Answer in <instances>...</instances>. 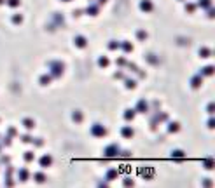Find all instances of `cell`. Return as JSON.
<instances>
[{
	"instance_id": "cell-21",
	"label": "cell",
	"mask_w": 215,
	"mask_h": 188,
	"mask_svg": "<svg viewBox=\"0 0 215 188\" xmlns=\"http://www.w3.org/2000/svg\"><path fill=\"white\" fill-rule=\"evenodd\" d=\"M123 51L124 52H131V51H133V44H130V42H123Z\"/></svg>"
},
{
	"instance_id": "cell-29",
	"label": "cell",
	"mask_w": 215,
	"mask_h": 188,
	"mask_svg": "<svg viewBox=\"0 0 215 188\" xmlns=\"http://www.w3.org/2000/svg\"><path fill=\"white\" fill-rule=\"evenodd\" d=\"M19 4H21L19 0H7V5H9V7H18Z\"/></svg>"
},
{
	"instance_id": "cell-40",
	"label": "cell",
	"mask_w": 215,
	"mask_h": 188,
	"mask_svg": "<svg viewBox=\"0 0 215 188\" xmlns=\"http://www.w3.org/2000/svg\"><path fill=\"white\" fill-rule=\"evenodd\" d=\"M214 122H215L214 119H210V120H208V127H210V129H212V127H214V126H215Z\"/></svg>"
},
{
	"instance_id": "cell-12",
	"label": "cell",
	"mask_w": 215,
	"mask_h": 188,
	"mask_svg": "<svg viewBox=\"0 0 215 188\" xmlns=\"http://www.w3.org/2000/svg\"><path fill=\"white\" fill-rule=\"evenodd\" d=\"M98 5H89L88 9H86V14H89V16H98Z\"/></svg>"
},
{
	"instance_id": "cell-13",
	"label": "cell",
	"mask_w": 215,
	"mask_h": 188,
	"mask_svg": "<svg viewBox=\"0 0 215 188\" xmlns=\"http://www.w3.org/2000/svg\"><path fill=\"white\" fill-rule=\"evenodd\" d=\"M214 66H205V68L201 70V73H199V75H201V77H208V75H214Z\"/></svg>"
},
{
	"instance_id": "cell-28",
	"label": "cell",
	"mask_w": 215,
	"mask_h": 188,
	"mask_svg": "<svg viewBox=\"0 0 215 188\" xmlns=\"http://www.w3.org/2000/svg\"><path fill=\"white\" fill-rule=\"evenodd\" d=\"M136 37H138V40H145L147 39V33H145L143 30H138L136 31Z\"/></svg>"
},
{
	"instance_id": "cell-33",
	"label": "cell",
	"mask_w": 215,
	"mask_h": 188,
	"mask_svg": "<svg viewBox=\"0 0 215 188\" xmlns=\"http://www.w3.org/2000/svg\"><path fill=\"white\" fill-rule=\"evenodd\" d=\"M7 132H9L10 138H14V136H16V129H14V127H9V131H7Z\"/></svg>"
},
{
	"instance_id": "cell-32",
	"label": "cell",
	"mask_w": 215,
	"mask_h": 188,
	"mask_svg": "<svg viewBox=\"0 0 215 188\" xmlns=\"http://www.w3.org/2000/svg\"><path fill=\"white\" fill-rule=\"evenodd\" d=\"M12 21H14V23H21V21H23V16H21V14H14V16H12Z\"/></svg>"
},
{
	"instance_id": "cell-6",
	"label": "cell",
	"mask_w": 215,
	"mask_h": 188,
	"mask_svg": "<svg viewBox=\"0 0 215 188\" xmlns=\"http://www.w3.org/2000/svg\"><path fill=\"white\" fill-rule=\"evenodd\" d=\"M39 164H40V167H49L52 164V157L51 155H42L40 160H39Z\"/></svg>"
},
{
	"instance_id": "cell-42",
	"label": "cell",
	"mask_w": 215,
	"mask_h": 188,
	"mask_svg": "<svg viewBox=\"0 0 215 188\" xmlns=\"http://www.w3.org/2000/svg\"><path fill=\"white\" fill-rule=\"evenodd\" d=\"M4 2H5V0H0V4H4Z\"/></svg>"
},
{
	"instance_id": "cell-5",
	"label": "cell",
	"mask_w": 215,
	"mask_h": 188,
	"mask_svg": "<svg viewBox=\"0 0 215 188\" xmlns=\"http://www.w3.org/2000/svg\"><path fill=\"white\" fill-rule=\"evenodd\" d=\"M135 110H136V111H140V113H145V111H149V103H147L145 99H140Z\"/></svg>"
},
{
	"instance_id": "cell-39",
	"label": "cell",
	"mask_w": 215,
	"mask_h": 188,
	"mask_svg": "<svg viewBox=\"0 0 215 188\" xmlns=\"http://www.w3.org/2000/svg\"><path fill=\"white\" fill-rule=\"evenodd\" d=\"M124 185H126V187H130V185H133V179H124Z\"/></svg>"
},
{
	"instance_id": "cell-37",
	"label": "cell",
	"mask_w": 215,
	"mask_h": 188,
	"mask_svg": "<svg viewBox=\"0 0 215 188\" xmlns=\"http://www.w3.org/2000/svg\"><path fill=\"white\" fill-rule=\"evenodd\" d=\"M115 63H117V65H126V59H124V58H119Z\"/></svg>"
},
{
	"instance_id": "cell-2",
	"label": "cell",
	"mask_w": 215,
	"mask_h": 188,
	"mask_svg": "<svg viewBox=\"0 0 215 188\" xmlns=\"http://www.w3.org/2000/svg\"><path fill=\"white\" fill-rule=\"evenodd\" d=\"M49 68H51L54 77H60V75L63 73V65L60 63V61H52V63H49Z\"/></svg>"
},
{
	"instance_id": "cell-38",
	"label": "cell",
	"mask_w": 215,
	"mask_h": 188,
	"mask_svg": "<svg viewBox=\"0 0 215 188\" xmlns=\"http://www.w3.org/2000/svg\"><path fill=\"white\" fill-rule=\"evenodd\" d=\"M21 139H23V141H26V143H28V141H31V139H33V138H30V136H28V134H25V136H23V138H21Z\"/></svg>"
},
{
	"instance_id": "cell-11",
	"label": "cell",
	"mask_w": 215,
	"mask_h": 188,
	"mask_svg": "<svg viewBox=\"0 0 215 188\" xmlns=\"http://www.w3.org/2000/svg\"><path fill=\"white\" fill-rule=\"evenodd\" d=\"M135 115H136V110H126V111H124V119L128 120V122H130V120H133L135 119Z\"/></svg>"
},
{
	"instance_id": "cell-31",
	"label": "cell",
	"mask_w": 215,
	"mask_h": 188,
	"mask_svg": "<svg viewBox=\"0 0 215 188\" xmlns=\"http://www.w3.org/2000/svg\"><path fill=\"white\" fill-rule=\"evenodd\" d=\"M194 9H196V4H187V5H185V10H187V12H194Z\"/></svg>"
},
{
	"instance_id": "cell-1",
	"label": "cell",
	"mask_w": 215,
	"mask_h": 188,
	"mask_svg": "<svg viewBox=\"0 0 215 188\" xmlns=\"http://www.w3.org/2000/svg\"><path fill=\"white\" fill-rule=\"evenodd\" d=\"M91 134L94 136V138H103L105 134H107V129L103 127L102 124H94L91 127Z\"/></svg>"
},
{
	"instance_id": "cell-19",
	"label": "cell",
	"mask_w": 215,
	"mask_h": 188,
	"mask_svg": "<svg viewBox=\"0 0 215 188\" xmlns=\"http://www.w3.org/2000/svg\"><path fill=\"white\" fill-rule=\"evenodd\" d=\"M33 178H35V181H37V183H44V181H46V174H44V172H37Z\"/></svg>"
},
{
	"instance_id": "cell-9",
	"label": "cell",
	"mask_w": 215,
	"mask_h": 188,
	"mask_svg": "<svg viewBox=\"0 0 215 188\" xmlns=\"http://www.w3.org/2000/svg\"><path fill=\"white\" fill-rule=\"evenodd\" d=\"M201 82H203V77L198 75V77H193V79H191V85H193L194 89H198V87L201 85Z\"/></svg>"
},
{
	"instance_id": "cell-25",
	"label": "cell",
	"mask_w": 215,
	"mask_h": 188,
	"mask_svg": "<svg viewBox=\"0 0 215 188\" xmlns=\"http://www.w3.org/2000/svg\"><path fill=\"white\" fill-rule=\"evenodd\" d=\"M33 158H35V153H33V152H26V153H25V160H26V162H31Z\"/></svg>"
},
{
	"instance_id": "cell-16",
	"label": "cell",
	"mask_w": 215,
	"mask_h": 188,
	"mask_svg": "<svg viewBox=\"0 0 215 188\" xmlns=\"http://www.w3.org/2000/svg\"><path fill=\"white\" fill-rule=\"evenodd\" d=\"M199 56H201V58H208V56H212V51L206 49V47H201V49H199Z\"/></svg>"
},
{
	"instance_id": "cell-22",
	"label": "cell",
	"mask_w": 215,
	"mask_h": 188,
	"mask_svg": "<svg viewBox=\"0 0 215 188\" xmlns=\"http://www.w3.org/2000/svg\"><path fill=\"white\" fill-rule=\"evenodd\" d=\"M126 87H128V89H135V87H136V82H135L133 79H126Z\"/></svg>"
},
{
	"instance_id": "cell-14",
	"label": "cell",
	"mask_w": 215,
	"mask_h": 188,
	"mask_svg": "<svg viewBox=\"0 0 215 188\" xmlns=\"http://www.w3.org/2000/svg\"><path fill=\"white\" fill-rule=\"evenodd\" d=\"M178 129H180V124H178V122H170V124H168V131H170V132H177Z\"/></svg>"
},
{
	"instance_id": "cell-7",
	"label": "cell",
	"mask_w": 215,
	"mask_h": 188,
	"mask_svg": "<svg viewBox=\"0 0 215 188\" xmlns=\"http://www.w3.org/2000/svg\"><path fill=\"white\" fill-rule=\"evenodd\" d=\"M73 44H75V47H86V45H88V40L84 39V37H82V35H77V37H75V39H73Z\"/></svg>"
},
{
	"instance_id": "cell-4",
	"label": "cell",
	"mask_w": 215,
	"mask_h": 188,
	"mask_svg": "<svg viewBox=\"0 0 215 188\" xmlns=\"http://www.w3.org/2000/svg\"><path fill=\"white\" fill-rule=\"evenodd\" d=\"M140 9H142L143 12H151V10L154 9V4L151 0H142V2H140Z\"/></svg>"
},
{
	"instance_id": "cell-35",
	"label": "cell",
	"mask_w": 215,
	"mask_h": 188,
	"mask_svg": "<svg viewBox=\"0 0 215 188\" xmlns=\"http://www.w3.org/2000/svg\"><path fill=\"white\" fill-rule=\"evenodd\" d=\"M2 143H4V145H7V146H9V145H10V136H9V138H4V139H2Z\"/></svg>"
},
{
	"instance_id": "cell-18",
	"label": "cell",
	"mask_w": 215,
	"mask_h": 188,
	"mask_svg": "<svg viewBox=\"0 0 215 188\" xmlns=\"http://www.w3.org/2000/svg\"><path fill=\"white\" fill-rule=\"evenodd\" d=\"M115 176H117V169H110V171L107 172V179H109V181L115 179Z\"/></svg>"
},
{
	"instance_id": "cell-24",
	"label": "cell",
	"mask_w": 215,
	"mask_h": 188,
	"mask_svg": "<svg viewBox=\"0 0 215 188\" xmlns=\"http://www.w3.org/2000/svg\"><path fill=\"white\" fill-rule=\"evenodd\" d=\"M51 82V75H42L40 77V84L42 85H46V84H49Z\"/></svg>"
},
{
	"instance_id": "cell-17",
	"label": "cell",
	"mask_w": 215,
	"mask_h": 188,
	"mask_svg": "<svg viewBox=\"0 0 215 188\" xmlns=\"http://www.w3.org/2000/svg\"><path fill=\"white\" fill-rule=\"evenodd\" d=\"M109 63H110V59H109L107 56H102V58L98 59V65H100V66H103V68H105V66H109Z\"/></svg>"
},
{
	"instance_id": "cell-30",
	"label": "cell",
	"mask_w": 215,
	"mask_h": 188,
	"mask_svg": "<svg viewBox=\"0 0 215 188\" xmlns=\"http://www.w3.org/2000/svg\"><path fill=\"white\" fill-rule=\"evenodd\" d=\"M119 47H121V44H119V42H115V40L109 44V49H119Z\"/></svg>"
},
{
	"instance_id": "cell-36",
	"label": "cell",
	"mask_w": 215,
	"mask_h": 188,
	"mask_svg": "<svg viewBox=\"0 0 215 188\" xmlns=\"http://www.w3.org/2000/svg\"><path fill=\"white\" fill-rule=\"evenodd\" d=\"M214 110H215V105H214V103H210V105H208V111H210V113H214Z\"/></svg>"
},
{
	"instance_id": "cell-15",
	"label": "cell",
	"mask_w": 215,
	"mask_h": 188,
	"mask_svg": "<svg viewBox=\"0 0 215 188\" xmlns=\"http://www.w3.org/2000/svg\"><path fill=\"white\" fill-rule=\"evenodd\" d=\"M198 5H199L201 9H208V7L212 5V0H198Z\"/></svg>"
},
{
	"instance_id": "cell-3",
	"label": "cell",
	"mask_w": 215,
	"mask_h": 188,
	"mask_svg": "<svg viewBox=\"0 0 215 188\" xmlns=\"http://www.w3.org/2000/svg\"><path fill=\"white\" fill-rule=\"evenodd\" d=\"M105 157H117L119 155V145H109L105 152H103Z\"/></svg>"
},
{
	"instance_id": "cell-27",
	"label": "cell",
	"mask_w": 215,
	"mask_h": 188,
	"mask_svg": "<svg viewBox=\"0 0 215 188\" xmlns=\"http://www.w3.org/2000/svg\"><path fill=\"white\" fill-rule=\"evenodd\" d=\"M72 117H73L75 122H81V120H82V113H81V111H73V113H72Z\"/></svg>"
},
{
	"instance_id": "cell-20",
	"label": "cell",
	"mask_w": 215,
	"mask_h": 188,
	"mask_svg": "<svg viewBox=\"0 0 215 188\" xmlns=\"http://www.w3.org/2000/svg\"><path fill=\"white\" fill-rule=\"evenodd\" d=\"M23 126H25L26 129H31L33 126H35V122H33L31 119H23Z\"/></svg>"
},
{
	"instance_id": "cell-43",
	"label": "cell",
	"mask_w": 215,
	"mask_h": 188,
	"mask_svg": "<svg viewBox=\"0 0 215 188\" xmlns=\"http://www.w3.org/2000/svg\"><path fill=\"white\" fill-rule=\"evenodd\" d=\"M63 2H70V0H63Z\"/></svg>"
},
{
	"instance_id": "cell-41",
	"label": "cell",
	"mask_w": 215,
	"mask_h": 188,
	"mask_svg": "<svg viewBox=\"0 0 215 188\" xmlns=\"http://www.w3.org/2000/svg\"><path fill=\"white\" fill-rule=\"evenodd\" d=\"M105 2H107V0H100V4H105Z\"/></svg>"
},
{
	"instance_id": "cell-8",
	"label": "cell",
	"mask_w": 215,
	"mask_h": 188,
	"mask_svg": "<svg viewBox=\"0 0 215 188\" xmlns=\"http://www.w3.org/2000/svg\"><path fill=\"white\" fill-rule=\"evenodd\" d=\"M121 134H123L124 138H131V136L135 134V131H133L131 127H130V126H126V127L121 129Z\"/></svg>"
},
{
	"instance_id": "cell-34",
	"label": "cell",
	"mask_w": 215,
	"mask_h": 188,
	"mask_svg": "<svg viewBox=\"0 0 215 188\" xmlns=\"http://www.w3.org/2000/svg\"><path fill=\"white\" fill-rule=\"evenodd\" d=\"M0 162H2V164H9V162H10V158H9V157H5V155H4V157H2V160H0Z\"/></svg>"
},
{
	"instance_id": "cell-23",
	"label": "cell",
	"mask_w": 215,
	"mask_h": 188,
	"mask_svg": "<svg viewBox=\"0 0 215 188\" xmlns=\"http://www.w3.org/2000/svg\"><path fill=\"white\" fill-rule=\"evenodd\" d=\"M172 157L173 158H182L184 157V152H182V150H175V152H172Z\"/></svg>"
},
{
	"instance_id": "cell-26",
	"label": "cell",
	"mask_w": 215,
	"mask_h": 188,
	"mask_svg": "<svg viewBox=\"0 0 215 188\" xmlns=\"http://www.w3.org/2000/svg\"><path fill=\"white\" fill-rule=\"evenodd\" d=\"M203 164H205L206 169H214V158H206Z\"/></svg>"
},
{
	"instance_id": "cell-10",
	"label": "cell",
	"mask_w": 215,
	"mask_h": 188,
	"mask_svg": "<svg viewBox=\"0 0 215 188\" xmlns=\"http://www.w3.org/2000/svg\"><path fill=\"white\" fill-rule=\"evenodd\" d=\"M18 176H19V179L21 181H26V179H28V176H30V172H28V169H19V171H18Z\"/></svg>"
}]
</instances>
